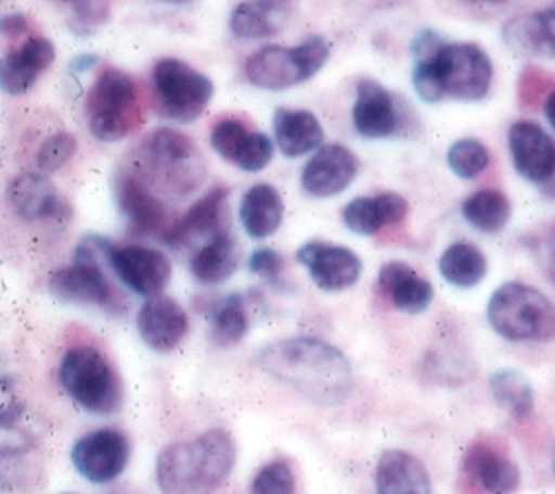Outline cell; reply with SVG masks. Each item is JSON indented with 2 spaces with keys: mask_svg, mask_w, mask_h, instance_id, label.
<instances>
[{
  "mask_svg": "<svg viewBox=\"0 0 555 494\" xmlns=\"http://www.w3.org/2000/svg\"><path fill=\"white\" fill-rule=\"evenodd\" d=\"M273 380L318 406H339L353 391V367L344 353L318 338H287L267 344L256 358Z\"/></svg>",
  "mask_w": 555,
  "mask_h": 494,
  "instance_id": "6da1fadb",
  "label": "cell"
},
{
  "mask_svg": "<svg viewBox=\"0 0 555 494\" xmlns=\"http://www.w3.org/2000/svg\"><path fill=\"white\" fill-rule=\"evenodd\" d=\"M236 464V444L223 429H210L196 440L170 444L155 466L164 494H215Z\"/></svg>",
  "mask_w": 555,
  "mask_h": 494,
  "instance_id": "7a4b0ae2",
  "label": "cell"
},
{
  "mask_svg": "<svg viewBox=\"0 0 555 494\" xmlns=\"http://www.w3.org/2000/svg\"><path fill=\"white\" fill-rule=\"evenodd\" d=\"M494 80V64L482 47L474 42L443 45L430 58L416 62L412 85L426 102L454 98L478 102L488 98Z\"/></svg>",
  "mask_w": 555,
  "mask_h": 494,
  "instance_id": "3957f363",
  "label": "cell"
},
{
  "mask_svg": "<svg viewBox=\"0 0 555 494\" xmlns=\"http://www.w3.org/2000/svg\"><path fill=\"white\" fill-rule=\"evenodd\" d=\"M139 175L151 188L188 197L205 179V164L194 141L175 128L153 130L137 149Z\"/></svg>",
  "mask_w": 555,
  "mask_h": 494,
  "instance_id": "277c9868",
  "label": "cell"
},
{
  "mask_svg": "<svg viewBox=\"0 0 555 494\" xmlns=\"http://www.w3.org/2000/svg\"><path fill=\"white\" fill-rule=\"evenodd\" d=\"M104 263L106 241L95 235L85 237L76 250L74 263L51 274V294L66 303L95 305L108 314H124L128 309L126 299L113 286Z\"/></svg>",
  "mask_w": 555,
  "mask_h": 494,
  "instance_id": "5b68a950",
  "label": "cell"
},
{
  "mask_svg": "<svg viewBox=\"0 0 555 494\" xmlns=\"http://www.w3.org/2000/svg\"><path fill=\"white\" fill-rule=\"evenodd\" d=\"M492 329L512 342L555 340V305L527 282L512 280L501 286L488 305Z\"/></svg>",
  "mask_w": 555,
  "mask_h": 494,
  "instance_id": "8992f818",
  "label": "cell"
},
{
  "mask_svg": "<svg viewBox=\"0 0 555 494\" xmlns=\"http://www.w3.org/2000/svg\"><path fill=\"white\" fill-rule=\"evenodd\" d=\"M60 384L68 397L95 415H113L124 402L117 371L95 346H74L64 353Z\"/></svg>",
  "mask_w": 555,
  "mask_h": 494,
  "instance_id": "52a82bcc",
  "label": "cell"
},
{
  "mask_svg": "<svg viewBox=\"0 0 555 494\" xmlns=\"http://www.w3.org/2000/svg\"><path fill=\"white\" fill-rule=\"evenodd\" d=\"M87 117L91 132L108 144L134 132L144 122L134 78L119 68L102 71L87 98Z\"/></svg>",
  "mask_w": 555,
  "mask_h": 494,
  "instance_id": "ba28073f",
  "label": "cell"
},
{
  "mask_svg": "<svg viewBox=\"0 0 555 494\" xmlns=\"http://www.w3.org/2000/svg\"><path fill=\"white\" fill-rule=\"evenodd\" d=\"M331 45L309 36L298 47H264L245 62V78L264 91H285L311 80L328 62Z\"/></svg>",
  "mask_w": 555,
  "mask_h": 494,
  "instance_id": "9c48e42d",
  "label": "cell"
},
{
  "mask_svg": "<svg viewBox=\"0 0 555 494\" xmlns=\"http://www.w3.org/2000/svg\"><path fill=\"white\" fill-rule=\"evenodd\" d=\"M157 113L166 119L190 124L215 98V83L177 58H164L153 68Z\"/></svg>",
  "mask_w": 555,
  "mask_h": 494,
  "instance_id": "30bf717a",
  "label": "cell"
},
{
  "mask_svg": "<svg viewBox=\"0 0 555 494\" xmlns=\"http://www.w3.org/2000/svg\"><path fill=\"white\" fill-rule=\"evenodd\" d=\"M106 261L119 282L144 299L162 296L172 276L170 258L144 245H113L106 241Z\"/></svg>",
  "mask_w": 555,
  "mask_h": 494,
  "instance_id": "8fae6325",
  "label": "cell"
},
{
  "mask_svg": "<svg viewBox=\"0 0 555 494\" xmlns=\"http://www.w3.org/2000/svg\"><path fill=\"white\" fill-rule=\"evenodd\" d=\"M130 444L124 433L115 429H100L82 435L74 451L72 461L76 470L91 483H111L128 466Z\"/></svg>",
  "mask_w": 555,
  "mask_h": 494,
  "instance_id": "7c38bea8",
  "label": "cell"
},
{
  "mask_svg": "<svg viewBox=\"0 0 555 494\" xmlns=\"http://www.w3.org/2000/svg\"><path fill=\"white\" fill-rule=\"evenodd\" d=\"M298 261L324 292L349 290L362 276V258L346 245L309 241L298 250Z\"/></svg>",
  "mask_w": 555,
  "mask_h": 494,
  "instance_id": "4fadbf2b",
  "label": "cell"
},
{
  "mask_svg": "<svg viewBox=\"0 0 555 494\" xmlns=\"http://www.w3.org/2000/svg\"><path fill=\"white\" fill-rule=\"evenodd\" d=\"M509 155L520 177L544 183L555 175V139L535 122L518 119L507 132Z\"/></svg>",
  "mask_w": 555,
  "mask_h": 494,
  "instance_id": "5bb4252c",
  "label": "cell"
},
{
  "mask_svg": "<svg viewBox=\"0 0 555 494\" xmlns=\"http://www.w3.org/2000/svg\"><path fill=\"white\" fill-rule=\"evenodd\" d=\"M210 141L223 160L247 173H260L273 160V141L264 132L249 130L238 117L219 119Z\"/></svg>",
  "mask_w": 555,
  "mask_h": 494,
  "instance_id": "9a60e30c",
  "label": "cell"
},
{
  "mask_svg": "<svg viewBox=\"0 0 555 494\" xmlns=\"http://www.w3.org/2000/svg\"><path fill=\"white\" fill-rule=\"evenodd\" d=\"M228 190L215 188L201 197L190 210L188 215L181 217L177 224L168 228L164 235V241L172 245L175 250L190 248L192 243H207L221 232H228V217H225V205H228Z\"/></svg>",
  "mask_w": 555,
  "mask_h": 494,
  "instance_id": "2e32d148",
  "label": "cell"
},
{
  "mask_svg": "<svg viewBox=\"0 0 555 494\" xmlns=\"http://www.w3.org/2000/svg\"><path fill=\"white\" fill-rule=\"evenodd\" d=\"M360 164L353 151L341 144H328L315 151L302 170L305 192L326 199L349 188L358 177Z\"/></svg>",
  "mask_w": 555,
  "mask_h": 494,
  "instance_id": "e0dca14e",
  "label": "cell"
},
{
  "mask_svg": "<svg viewBox=\"0 0 555 494\" xmlns=\"http://www.w3.org/2000/svg\"><path fill=\"white\" fill-rule=\"evenodd\" d=\"M117 203L137 235L168 232V210L153 188L137 175H121L117 179Z\"/></svg>",
  "mask_w": 555,
  "mask_h": 494,
  "instance_id": "ac0fdd59",
  "label": "cell"
},
{
  "mask_svg": "<svg viewBox=\"0 0 555 494\" xmlns=\"http://www.w3.org/2000/svg\"><path fill=\"white\" fill-rule=\"evenodd\" d=\"M190 322L185 309L170 296L149 299L137 316V331L157 353L172 351L188 335Z\"/></svg>",
  "mask_w": 555,
  "mask_h": 494,
  "instance_id": "d6986e66",
  "label": "cell"
},
{
  "mask_svg": "<svg viewBox=\"0 0 555 494\" xmlns=\"http://www.w3.org/2000/svg\"><path fill=\"white\" fill-rule=\"evenodd\" d=\"M353 124L366 139H388L401 130V111L397 98L375 80L358 85V100L353 106Z\"/></svg>",
  "mask_w": 555,
  "mask_h": 494,
  "instance_id": "ffe728a7",
  "label": "cell"
},
{
  "mask_svg": "<svg viewBox=\"0 0 555 494\" xmlns=\"http://www.w3.org/2000/svg\"><path fill=\"white\" fill-rule=\"evenodd\" d=\"M463 468L488 494H514L520 485V468L516 461L492 444L476 442L467 451Z\"/></svg>",
  "mask_w": 555,
  "mask_h": 494,
  "instance_id": "44dd1931",
  "label": "cell"
},
{
  "mask_svg": "<svg viewBox=\"0 0 555 494\" xmlns=\"http://www.w3.org/2000/svg\"><path fill=\"white\" fill-rule=\"evenodd\" d=\"M53 60V42H49L42 36L27 38L21 47L12 49L3 58V68H0V83H3V89L10 96L27 93Z\"/></svg>",
  "mask_w": 555,
  "mask_h": 494,
  "instance_id": "7402d4cb",
  "label": "cell"
},
{
  "mask_svg": "<svg viewBox=\"0 0 555 494\" xmlns=\"http://www.w3.org/2000/svg\"><path fill=\"white\" fill-rule=\"evenodd\" d=\"M379 290L405 314L426 312L435 299L433 282L401 261H390L379 269Z\"/></svg>",
  "mask_w": 555,
  "mask_h": 494,
  "instance_id": "603a6c76",
  "label": "cell"
},
{
  "mask_svg": "<svg viewBox=\"0 0 555 494\" xmlns=\"http://www.w3.org/2000/svg\"><path fill=\"white\" fill-rule=\"evenodd\" d=\"M408 201L397 192H382L377 197H358L344 207L341 219L356 235H377L384 226H395L405 219Z\"/></svg>",
  "mask_w": 555,
  "mask_h": 494,
  "instance_id": "cb8c5ba5",
  "label": "cell"
},
{
  "mask_svg": "<svg viewBox=\"0 0 555 494\" xmlns=\"http://www.w3.org/2000/svg\"><path fill=\"white\" fill-rule=\"evenodd\" d=\"M377 494H433L428 468L405 451H386L375 472Z\"/></svg>",
  "mask_w": 555,
  "mask_h": 494,
  "instance_id": "d4e9b609",
  "label": "cell"
},
{
  "mask_svg": "<svg viewBox=\"0 0 555 494\" xmlns=\"http://www.w3.org/2000/svg\"><path fill=\"white\" fill-rule=\"evenodd\" d=\"M8 197L16 215L25 221L53 219L66 210L57 188L47 177L36 173L16 177L8 190Z\"/></svg>",
  "mask_w": 555,
  "mask_h": 494,
  "instance_id": "484cf974",
  "label": "cell"
},
{
  "mask_svg": "<svg viewBox=\"0 0 555 494\" xmlns=\"http://www.w3.org/2000/svg\"><path fill=\"white\" fill-rule=\"evenodd\" d=\"M292 14L287 0H243L232 12L230 29L236 38L260 40L283 31Z\"/></svg>",
  "mask_w": 555,
  "mask_h": 494,
  "instance_id": "4316f807",
  "label": "cell"
},
{
  "mask_svg": "<svg viewBox=\"0 0 555 494\" xmlns=\"http://www.w3.org/2000/svg\"><path fill=\"white\" fill-rule=\"evenodd\" d=\"M273 130H275L278 147H281L283 155L289 160L302 157L307 153L322 149L324 130L311 111H294V109L275 111Z\"/></svg>",
  "mask_w": 555,
  "mask_h": 494,
  "instance_id": "83f0119b",
  "label": "cell"
},
{
  "mask_svg": "<svg viewBox=\"0 0 555 494\" xmlns=\"http://www.w3.org/2000/svg\"><path fill=\"white\" fill-rule=\"evenodd\" d=\"M285 217V203L281 192L269 183L251 186L241 201V224L245 232L260 241L281 228Z\"/></svg>",
  "mask_w": 555,
  "mask_h": 494,
  "instance_id": "f1b7e54d",
  "label": "cell"
},
{
  "mask_svg": "<svg viewBox=\"0 0 555 494\" xmlns=\"http://www.w3.org/2000/svg\"><path fill=\"white\" fill-rule=\"evenodd\" d=\"M238 267V245L230 232H221L203 243L190 261L192 276L201 286H221Z\"/></svg>",
  "mask_w": 555,
  "mask_h": 494,
  "instance_id": "f546056e",
  "label": "cell"
},
{
  "mask_svg": "<svg viewBox=\"0 0 555 494\" xmlns=\"http://www.w3.org/2000/svg\"><path fill=\"white\" fill-rule=\"evenodd\" d=\"M463 217L478 232L496 235L505 230L512 219V203L505 192L482 188L463 201Z\"/></svg>",
  "mask_w": 555,
  "mask_h": 494,
  "instance_id": "4dcf8cb0",
  "label": "cell"
},
{
  "mask_svg": "<svg viewBox=\"0 0 555 494\" xmlns=\"http://www.w3.org/2000/svg\"><path fill=\"white\" fill-rule=\"evenodd\" d=\"M439 271L454 288H476L488 274V258L474 243L459 241L441 254Z\"/></svg>",
  "mask_w": 555,
  "mask_h": 494,
  "instance_id": "1f68e13d",
  "label": "cell"
},
{
  "mask_svg": "<svg viewBox=\"0 0 555 494\" xmlns=\"http://www.w3.org/2000/svg\"><path fill=\"white\" fill-rule=\"evenodd\" d=\"M490 389L501 408L514 419H525L533 410V387L516 369H501L490 378Z\"/></svg>",
  "mask_w": 555,
  "mask_h": 494,
  "instance_id": "d6a6232c",
  "label": "cell"
},
{
  "mask_svg": "<svg viewBox=\"0 0 555 494\" xmlns=\"http://www.w3.org/2000/svg\"><path fill=\"white\" fill-rule=\"evenodd\" d=\"M249 329V318L245 312V301L238 294H232L215 305L212 312V340L219 346L238 344Z\"/></svg>",
  "mask_w": 555,
  "mask_h": 494,
  "instance_id": "836d02e7",
  "label": "cell"
},
{
  "mask_svg": "<svg viewBox=\"0 0 555 494\" xmlns=\"http://www.w3.org/2000/svg\"><path fill=\"white\" fill-rule=\"evenodd\" d=\"M490 162H492V155L488 147L472 137L456 139L448 151V166L461 179H476L478 175L488 170Z\"/></svg>",
  "mask_w": 555,
  "mask_h": 494,
  "instance_id": "e575fe53",
  "label": "cell"
},
{
  "mask_svg": "<svg viewBox=\"0 0 555 494\" xmlns=\"http://www.w3.org/2000/svg\"><path fill=\"white\" fill-rule=\"evenodd\" d=\"M249 494H296V472L285 459L262 466L249 487Z\"/></svg>",
  "mask_w": 555,
  "mask_h": 494,
  "instance_id": "d590c367",
  "label": "cell"
},
{
  "mask_svg": "<svg viewBox=\"0 0 555 494\" xmlns=\"http://www.w3.org/2000/svg\"><path fill=\"white\" fill-rule=\"evenodd\" d=\"M111 18L108 0H76L72 5V18L68 27L80 38H89L100 31Z\"/></svg>",
  "mask_w": 555,
  "mask_h": 494,
  "instance_id": "8d00e7d4",
  "label": "cell"
},
{
  "mask_svg": "<svg viewBox=\"0 0 555 494\" xmlns=\"http://www.w3.org/2000/svg\"><path fill=\"white\" fill-rule=\"evenodd\" d=\"M76 151H78V141L74 135L55 132L40 147V151L36 155V164L44 173H55L57 168H62L68 160L76 155Z\"/></svg>",
  "mask_w": 555,
  "mask_h": 494,
  "instance_id": "74e56055",
  "label": "cell"
},
{
  "mask_svg": "<svg viewBox=\"0 0 555 494\" xmlns=\"http://www.w3.org/2000/svg\"><path fill=\"white\" fill-rule=\"evenodd\" d=\"M505 40L509 42V47H514L520 53H531V55H546L542 36H540V27L533 16H520L516 21H512L505 27Z\"/></svg>",
  "mask_w": 555,
  "mask_h": 494,
  "instance_id": "f35d334b",
  "label": "cell"
},
{
  "mask_svg": "<svg viewBox=\"0 0 555 494\" xmlns=\"http://www.w3.org/2000/svg\"><path fill=\"white\" fill-rule=\"evenodd\" d=\"M553 89H555V80L551 76H546L538 66H527L518 80V100L527 109H533L538 104L544 106Z\"/></svg>",
  "mask_w": 555,
  "mask_h": 494,
  "instance_id": "ab89813d",
  "label": "cell"
},
{
  "mask_svg": "<svg viewBox=\"0 0 555 494\" xmlns=\"http://www.w3.org/2000/svg\"><path fill=\"white\" fill-rule=\"evenodd\" d=\"M249 269L258 278L267 280L269 286H278V282H281V274L285 269V258L271 248H260L249 256Z\"/></svg>",
  "mask_w": 555,
  "mask_h": 494,
  "instance_id": "60d3db41",
  "label": "cell"
},
{
  "mask_svg": "<svg viewBox=\"0 0 555 494\" xmlns=\"http://www.w3.org/2000/svg\"><path fill=\"white\" fill-rule=\"evenodd\" d=\"M538 27H540V36L544 42V49L548 55H555V8L553 10H544L535 14Z\"/></svg>",
  "mask_w": 555,
  "mask_h": 494,
  "instance_id": "b9f144b4",
  "label": "cell"
},
{
  "mask_svg": "<svg viewBox=\"0 0 555 494\" xmlns=\"http://www.w3.org/2000/svg\"><path fill=\"white\" fill-rule=\"evenodd\" d=\"M3 34L8 38H18V36H25L29 31V21L23 16V14H14V16H5L3 18Z\"/></svg>",
  "mask_w": 555,
  "mask_h": 494,
  "instance_id": "7bdbcfd3",
  "label": "cell"
},
{
  "mask_svg": "<svg viewBox=\"0 0 555 494\" xmlns=\"http://www.w3.org/2000/svg\"><path fill=\"white\" fill-rule=\"evenodd\" d=\"M98 62H100V58H98V55H93V53H85V55H80V58H76V60L72 62V68L76 71V74H85V71H91Z\"/></svg>",
  "mask_w": 555,
  "mask_h": 494,
  "instance_id": "ee69618b",
  "label": "cell"
},
{
  "mask_svg": "<svg viewBox=\"0 0 555 494\" xmlns=\"http://www.w3.org/2000/svg\"><path fill=\"white\" fill-rule=\"evenodd\" d=\"M544 115H546L548 124L555 128V89L551 91V96H548L546 102H544Z\"/></svg>",
  "mask_w": 555,
  "mask_h": 494,
  "instance_id": "f6af8a7d",
  "label": "cell"
},
{
  "mask_svg": "<svg viewBox=\"0 0 555 494\" xmlns=\"http://www.w3.org/2000/svg\"><path fill=\"white\" fill-rule=\"evenodd\" d=\"M467 3H492V5H503L507 0H467Z\"/></svg>",
  "mask_w": 555,
  "mask_h": 494,
  "instance_id": "bcb514c9",
  "label": "cell"
},
{
  "mask_svg": "<svg viewBox=\"0 0 555 494\" xmlns=\"http://www.w3.org/2000/svg\"><path fill=\"white\" fill-rule=\"evenodd\" d=\"M164 3H172V5H185V3H192V0H164Z\"/></svg>",
  "mask_w": 555,
  "mask_h": 494,
  "instance_id": "7dc6e473",
  "label": "cell"
},
{
  "mask_svg": "<svg viewBox=\"0 0 555 494\" xmlns=\"http://www.w3.org/2000/svg\"><path fill=\"white\" fill-rule=\"evenodd\" d=\"M60 3H72V5H74V3H76V0H60Z\"/></svg>",
  "mask_w": 555,
  "mask_h": 494,
  "instance_id": "c3c4849f",
  "label": "cell"
},
{
  "mask_svg": "<svg viewBox=\"0 0 555 494\" xmlns=\"http://www.w3.org/2000/svg\"><path fill=\"white\" fill-rule=\"evenodd\" d=\"M287 3H294V0H287Z\"/></svg>",
  "mask_w": 555,
  "mask_h": 494,
  "instance_id": "681fc988",
  "label": "cell"
},
{
  "mask_svg": "<svg viewBox=\"0 0 555 494\" xmlns=\"http://www.w3.org/2000/svg\"><path fill=\"white\" fill-rule=\"evenodd\" d=\"M553 468H555V461H553Z\"/></svg>",
  "mask_w": 555,
  "mask_h": 494,
  "instance_id": "f907efd6",
  "label": "cell"
}]
</instances>
